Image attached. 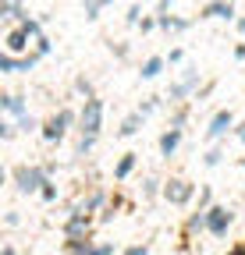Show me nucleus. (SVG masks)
<instances>
[{
  "label": "nucleus",
  "mask_w": 245,
  "mask_h": 255,
  "mask_svg": "<svg viewBox=\"0 0 245 255\" xmlns=\"http://www.w3.org/2000/svg\"><path fill=\"white\" fill-rule=\"evenodd\" d=\"M242 245H245V241H242Z\"/></svg>",
  "instance_id": "a18cd8bd"
},
{
  "label": "nucleus",
  "mask_w": 245,
  "mask_h": 255,
  "mask_svg": "<svg viewBox=\"0 0 245 255\" xmlns=\"http://www.w3.org/2000/svg\"><path fill=\"white\" fill-rule=\"evenodd\" d=\"M21 28H25L32 39H39V36H43V21H39V18H25V21H21Z\"/></svg>",
  "instance_id": "412c9836"
},
{
  "label": "nucleus",
  "mask_w": 245,
  "mask_h": 255,
  "mask_svg": "<svg viewBox=\"0 0 245 255\" xmlns=\"http://www.w3.org/2000/svg\"><path fill=\"white\" fill-rule=\"evenodd\" d=\"M235 135H238V142L245 145V121H238V124H235Z\"/></svg>",
  "instance_id": "e433bc0d"
},
{
  "label": "nucleus",
  "mask_w": 245,
  "mask_h": 255,
  "mask_svg": "<svg viewBox=\"0 0 245 255\" xmlns=\"http://www.w3.org/2000/svg\"><path fill=\"white\" fill-rule=\"evenodd\" d=\"M139 28H142V32H153V28H160L157 14H153V18H142V21H139Z\"/></svg>",
  "instance_id": "72a5a7b5"
},
{
  "label": "nucleus",
  "mask_w": 245,
  "mask_h": 255,
  "mask_svg": "<svg viewBox=\"0 0 245 255\" xmlns=\"http://www.w3.org/2000/svg\"><path fill=\"white\" fill-rule=\"evenodd\" d=\"M75 92L85 96V100H93V96H96V92H93V82H89V78H75Z\"/></svg>",
  "instance_id": "4be33fe9"
},
{
  "label": "nucleus",
  "mask_w": 245,
  "mask_h": 255,
  "mask_svg": "<svg viewBox=\"0 0 245 255\" xmlns=\"http://www.w3.org/2000/svg\"><path fill=\"white\" fill-rule=\"evenodd\" d=\"M71 124H78V114H75L71 107H60L53 117H46V121H43L39 135H43L46 142H60V138L68 135V128H71Z\"/></svg>",
  "instance_id": "7ed1b4c3"
},
{
  "label": "nucleus",
  "mask_w": 245,
  "mask_h": 255,
  "mask_svg": "<svg viewBox=\"0 0 245 255\" xmlns=\"http://www.w3.org/2000/svg\"><path fill=\"white\" fill-rule=\"evenodd\" d=\"M199 18H224V21H231L235 18V0H210Z\"/></svg>",
  "instance_id": "ddd939ff"
},
{
  "label": "nucleus",
  "mask_w": 245,
  "mask_h": 255,
  "mask_svg": "<svg viewBox=\"0 0 245 255\" xmlns=\"http://www.w3.org/2000/svg\"><path fill=\"white\" fill-rule=\"evenodd\" d=\"M121 255H149V248H146V245H132V248H125Z\"/></svg>",
  "instance_id": "f704fd0d"
},
{
  "label": "nucleus",
  "mask_w": 245,
  "mask_h": 255,
  "mask_svg": "<svg viewBox=\"0 0 245 255\" xmlns=\"http://www.w3.org/2000/svg\"><path fill=\"white\" fill-rule=\"evenodd\" d=\"M185 121H189V107H178L171 117V128H185Z\"/></svg>",
  "instance_id": "bb28decb"
},
{
  "label": "nucleus",
  "mask_w": 245,
  "mask_h": 255,
  "mask_svg": "<svg viewBox=\"0 0 245 255\" xmlns=\"http://www.w3.org/2000/svg\"><path fill=\"white\" fill-rule=\"evenodd\" d=\"M157 184H160V181H157V177H149V181H146V184H142V191H146V199H153V195H157V191H160V188H157Z\"/></svg>",
  "instance_id": "473e14b6"
},
{
  "label": "nucleus",
  "mask_w": 245,
  "mask_h": 255,
  "mask_svg": "<svg viewBox=\"0 0 245 255\" xmlns=\"http://www.w3.org/2000/svg\"><path fill=\"white\" fill-rule=\"evenodd\" d=\"M157 21H160L164 32H185V28H189L185 18H174V14H157Z\"/></svg>",
  "instance_id": "a211bd4d"
},
{
  "label": "nucleus",
  "mask_w": 245,
  "mask_h": 255,
  "mask_svg": "<svg viewBox=\"0 0 245 255\" xmlns=\"http://www.w3.org/2000/svg\"><path fill=\"white\" fill-rule=\"evenodd\" d=\"M203 163H206L210 170H213V167H221V163H224V149H217V145H213V149L203 156Z\"/></svg>",
  "instance_id": "aec40b11"
},
{
  "label": "nucleus",
  "mask_w": 245,
  "mask_h": 255,
  "mask_svg": "<svg viewBox=\"0 0 245 255\" xmlns=\"http://www.w3.org/2000/svg\"><path fill=\"white\" fill-rule=\"evenodd\" d=\"M235 60H245V43H238V46H235Z\"/></svg>",
  "instance_id": "58836bf2"
},
{
  "label": "nucleus",
  "mask_w": 245,
  "mask_h": 255,
  "mask_svg": "<svg viewBox=\"0 0 245 255\" xmlns=\"http://www.w3.org/2000/svg\"><path fill=\"white\" fill-rule=\"evenodd\" d=\"M135 167H139V152H125V156L117 159V167H114V177L117 181H128Z\"/></svg>",
  "instance_id": "dca6fc26"
},
{
  "label": "nucleus",
  "mask_w": 245,
  "mask_h": 255,
  "mask_svg": "<svg viewBox=\"0 0 245 255\" xmlns=\"http://www.w3.org/2000/svg\"><path fill=\"white\" fill-rule=\"evenodd\" d=\"M181 60H185V50H171L167 53V64H181Z\"/></svg>",
  "instance_id": "c9c22d12"
},
{
  "label": "nucleus",
  "mask_w": 245,
  "mask_h": 255,
  "mask_svg": "<svg viewBox=\"0 0 245 255\" xmlns=\"http://www.w3.org/2000/svg\"><path fill=\"white\" fill-rule=\"evenodd\" d=\"M89 231H93V213H85V206L75 202L68 213V223H64V238L78 241V238H89Z\"/></svg>",
  "instance_id": "20e7f679"
},
{
  "label": "nucleus",
  "mask_w": 245,
  "mask_h": 255,
  "mask_svg": "<svg viewBox=\"0 0 245 255\" xmlns=\"http://www.w3.org/2000/svg\"><path fill=\"white\" fill-rule=\"evenodd\" d=\"M50 181V167H32V163H18L14 167V184L21 195H36L43 191V184Z\"/></svg>",
  "instance_id": "f257e3e1"
},
{
  "label": "nucleus",
  "mask_w": 245,
  "mask_h": 255,
  "mask_svg": "<svg viewBox=\"0 0 245 255\" xmlns=\"http://www.w3.org/2000/svg\"><path fill=\"white\" fill-rule=\"evenodd\" d=\"M231 223H235V213H231L228 206H210V209H206V234L224 238V234L231 231Z\"/></svg>",
  "instance_id": "423d86ee"
},
{
  "label": "nucleus",
  "mask_w": 245,
  "mask_h": 255,
  "mask_svg": "<svg viewBox=\"0 0 245 255\" xmlns=\"http://www.w3.org/2000/svg\"><path fill=\"white\" fill-rule=\"evenodd\" d=\"M228 255H245V245H235V248H231Z\"/></svg>",
  "instance_id": "a19ab883"
},
{
  "label": "nucleus",
  "mask_w": 245,
  "mask_h": 255,
  "mask_svg": "<svg viewBox=\"0 0 245 255\" xmlns=\"http://www.w3.org/2000/svg\"><path fill=\"white\" fill-rule=\"evenodd\" d=\"M0 255H18V248H14V245H4V252H0Z\"/></svg>",
  "instance_id": "ea45409f"
},
{
  "label": "nucleus",
  "mask_w": 245,
  "mask_h": 255,
  "mask_svg": "<svg viewBox=\"0 0 245 255\" xmlns=\"http://www.w3.org/2000/svg\"><path fill=\"white\" fill-rule=\"evenodd\" d=\"M36 64H39V57H36V53H25V57H18V53H0V71H4V75L32 71Z\"/></svg>",
  "instance_id": "9d476101"
},
{
  "label": "nucleus",
  "mask_w": 245,
  "mask_h": 255,
  "mask_svg": "<svg viewBox=\"0 0 245 255\" xmlns=\"http://www.w3.org/2000/svg\"><path fill=\"white\" fill-rule=\"evenodd\" d=\"M0 18H7V21L21 25L28 14H25V7H21V0H0Z\"/></svg>",
  "instance_id": "2eb2a0df"
},
{
  "label": "nucleus",
  "mask_w": 245,
  "mask_h": 255,
  "mask_svg": "<svg viewBox=\"0 0 245 255\" xmlns=\"http://www.w3.org/2000/svg\"><path fill=\"white\" fill-rule=\"evenodd\" d=\"M164 199L171 206H189L196 199V184L185 177H171V181H164Z\"/></svg>",
  "instance_id": "39448f33"
},
{
  "label": "nucleus",
  "mask_w": 245,
  "mask_h": 255,
  "mask_svg": "<svg viewBox=\"0 0 245 255\" xmlns=\"http://www.w3.org/2000/svg\"><path fill=\"white\" fill-rule=\"evenodd\" d=\"M0 110H4L11 121H18V117L28 114V107H25V100H21L18 92H4V96H0Z\"/></svg>",
  "instance_id": "9b49d317"
},
{
  "label": "nucleus",
  "mask_w": 245,
  "mask_h": 255,
  "mask_svg": "<svg viewBox=\"0 0 245 255\" xmlns=\"http://www.w3.org/2000/svg\"><path fill=\"white\" fill-rule=\"evenodd\" d=\"M50 50H53V46H50V39H46V36H39V39H36V50H32V53H36V57L43 60V57H50Z\"/></svg>",
  "instance_id": "a878e982"
},
{
  "label": "nucleus",
  "mask_w": 245,
  "mask_h": 255,
  "mask_svg": "<svg viewBox=\"0 0 245 255\" xmlns=\"http://www.w3.org/2000/svg\"><path fill=\"white\" fill-rule=\"evenodd\" d=\"M125 21H128V25H139V21H142V11H139V4H132V7H128Z\"/></svg>",
  "instance_id": "2f4dec72"
},
{
  "label": "nucleus",
  "mask_w": 245,
  "mask_h": 255,
  "mask_svg": "<svg viewBox=\"0 0 245 255\" xmlns=\"http://www.w3.org/2000/svg\"><path fill=\"white\" fill-rule=\"evenodd\" d=\"M96 145V138H89V135H78V156H89Z\"/></svg>",
  "instance_id": "cd10ccee"
},
{
  "label": "nucleus",
  "mask_w": 245,
  "mask_h": 255,
  "mask_svg": "<svg viewBox=\"0 0 245 255\" xmlns=\"http://www.w3.org/2000/svg\"><path fill=\"white\" fill-rule=\"evenodd\" d=\"M196 85H199V71H196V68H185L181 82H174V85L167 89V100H171V103H185L189 96L196 92Z\"/></svg>",
  "instance_id": "0eeeda50"
},
{
  "label": "nucleus",
  "mask_w": 245,
  "mask_h": 255,
  "mask_svg": "<svg viewBox=\"0 0 245 255\" xmlns=\"http://www.w3.org/2000/svg\"><path fill=\"white\" fill-rule=\"evenodd\" d=\"M100 11H103L100 0H85V18H89V21H96V18H100Z\"/></svg>",
  "instance_id": "b1692460"
},
{
  "label": "nucleus",
  "mask_w": 245,
  "mask_h": 255,
  "mask_svg": "<svg viewBox=\"0 0 245 255\" xmlns=\"http://www.w3.org/2000/svg\"><path fill=\"white\" fill-rule=\"evenodd\" d=\"M181 138H185V128H167V131L160 135V142H157V145H160V156H167V159H171V156L178 152Z\"/></svg>",
  "instance_id": "f8f14e48"
},
{
  "label": "nucleus",
  "mask_w": 245,
  "mask_h": 255,
  "mask_svg": "<svg viewBox=\"0 0 245 255\" xmlns=\"http://www.w3.org/2000/svg\"><path fill=\"white\" fill-rule=\"evenodd\" d=\"M164 68H167V57H149V60L142 64L139 78H142V82H153V78H157V75H160Z\"/></svg>",
  "instance_id": "f3484780"
},
{
  "label": "nucleus",
  "mask_w": 245,
  "mask_h": 255,
  "mask_svg": "<svg viewBox=\"0 0 245 255\" xmlns=\"http://www.w3.org/2000/svg\"><path fill=\"white\" fill-rule=\"evenodd\" d=\"M100 4H103V7H107V4H114V0H100Z\"/></svg>",
  "instance_id": "37998d69"
},
{
  "label": "nucleus",
  "mask_w": 245,
  "mask_h": 255,
  "mask_svg": "<svg viewBox=\"0 0 245 255\" xmlns=\"http://www.w3.org/2000/svg\"><path fill=\"white\" fill-rule=\"evenodd\" d=\"M196 231H206V213H199V209L185 220V234H196Z\"/></svg>",
  "instance_id": "6ab92c4d"
},
{
  "label": "nucleus",
  "mask_w": 245,
  "mask_h": 255,
  "mask_svg": "<svg viewBox=\"0 0 245 255\" xmlns=\"http://www.w3.org/2000/svg\"><path fill=\"white\" fill-rule=\"evenodd\" d=\"M39 195H43V202H57V184H53V181H46Z\"/></svg>",
  "instance_id": "c756f323"
},
{
  "label": "nucleus",
  "mask_w": 245,
  "mask_h": 255,
  "mask_svg": "<svg viewBox=\"0 0 245 255\" xmlns=\"http://www.w3.org/2000/svg\"><path fill=\"white\" fill-rule=\"evenodd\" d=\"M235 124H238V121H235L231 110H217V114L210 117V124H206V138H210V142H221L228 131H235Z\"/></svg>",
  "instance_id": "6e6552de"
},
{
  "label": "nucleus",
  "mask_w": 245,
  "mask_h": 255,
  "mask_svg": "<svg viewBox=\"0 0 245 255\" xmlns=\"http://www.w3.org/2000/svg\"><path fill=\"white\" fill-rule=\"evenodd\" d=\"M18 135V121H4V124H0V138H4V142H11Z\"/></svg>",
  "instance_id": "5701e85b"
},
{
  "label": "nucleus",
  "mask_w": 245,
  "mask_h": 255,
  "mask_svg": "<svg viewBox=\"0 0 245 255\" xmlns=\"http://www.w3.org/2000/svg\"><path fill=\"white\" fill-rule=\"evenodd\" d=\"M32 128H43L32 114H25V117H18V131H32Z\"/></svg>",
  "instance_id": "393cba45"
},
{
  "label": "nucleus",
  "mask_w": 245,
  "mask_h": 255,
  "mask_svg": "<svg viewBox=\"0 0 245 255\" xmlns=\"http://www.w3.org/2000/svg\"><path fill=\"white\" fill-rule=\"evenodd\" d=\"M28 46H36V39L28 36L21 25H11V32L4 36V53H18V57H25V53H28Z\"/></svg>",
  "instance_id": "1a4fd4ad"
},
{
  "label": "nucleus",
  "mask_w": 245,
  "mask_h": 255,
  "mask_svg": "<svg viewBox=\"0 0 245 255\" xmlns=\"http://www.w3.org/2000/svg\"><path fill=\"white\" fill-rule=\"evenodd\" d=\"M142 121H146V114H142V110L128 114L125 121H121V128H117V138H132V135H139V131H142Z\"/></svg>",
  "instance_id": "4468645a"
},
{
  "label": "nucleus",
  "mask_w": 245,
  "mask_h": 255,
  "mask_svg": "<svg viewBox=\"0 0 245 255\" xmlns=\"http://www.w3.org/2000/svg\"><path fill=\"white\" fill-rule=\"evenodd\" d=\"M210 199H213V195H210V188H203V191H199V206H196V209H199V213H206V209L213 206Z\"/></svg>",
  "instance_id": "7c9ffc66"
},
{
  "label": "nucleus",
  "mask_w": 245,
  "mask_h": 255,
  "mask_svg": "<svg viewBox=\"0 0 245 255\" xmlns=\"http://www.w3.org/2000/svg\"><path fill=\"white\" fill-rule=\"evenodd\" d=\"M139 110H142L146 117H149V114H157V110H160V96H149V100H146V103H142Z\"/></svg>",
  "instance_id": "c85d7f7f"
},
{
  "label": "nucleus",
  "mask_w": 245,
  "mask_h": 255,
  "mask_svg": "<svg viewBox=\"0 0 245 255\" xmlns=\"http://www.w3.org/2000/svg\"><path fill=\"white\" fill-rule=\"evenodd\" d=\"M100 128H103V100L93 96V100H85L82 110H78V135L100 138Z\"/></svg>",
  "instance_id": "f03ea898"
},
{
  "label": "nucleus",
  "mask_w": 245,
  "mask_h": 255,
  "mask_svg": "<svg viewBox=\"0 0 245 255\" xmlns=\"http://www.w3.org/2000/svg\"><path fill=\"white\" fill-rule=\"evenodd\" d=\"M238 167H242V170H245V159H238Z\"/></svg>",
  "instance_id": "c03bdc74"
},
{
  "label": "nucleus",
  "mask_w": 245,
  "mask_h": 255,
  "mask_svg": "<svg viewBox=\"0 0 245 255\" xmlns=\"http://www.w3.org/2000/svg\"><path fill=\"white\" fill-rule=\"evenodd\" d=\"M171 4H174V0H160V4H157V14H167V11H171Z\"/></svg>",
  "instance_id": "4c0bfd02"
},
{
  "label": "nucleus",
  "mask_w": 245,
  "mask_h": 255,
  "mask_svg": "<svg viewBox=\"0 0 245 255\" xmlns=\"http://www.w3.org/2000/svg\"><path fill=\"white\" fill-rule=\"evenodd\" d=\"M235 25H238V32H242V36H245V18H238Z\"/></svg>",
  "instance_id": "79ce46f5"
}]
</instances>
